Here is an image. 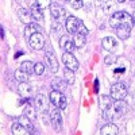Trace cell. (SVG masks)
Listing matches in <instances>:
<instances>
[{
  "label": "cell",
  "mask_w": 135,
  "mask_h": 135,
  "mask_svg": "<svg viewBox=\"0 0 135 135\" xmlns=\"http://www.w3.org/2000/svg\"><path fill=\"white\" fill-rule=\"evenodd\" d=\"M34 73H35L37 76H42L45 73V65L41 64V62L34 64Z\"/></svg>",
  "instance_id": "31"
},
{
  "label": "cell",
  "mask_w": 135,
  "mask_h": 135,
  "mask_svg": "<svg viewBox=\"0 0 135 135\" xmlns=\"http://www.w3.org/2000/svg\"><path fill=\"white\" fill-rule=\"evenodd\" d=\"M112 103H114V99H112L111 96H103V97H101V100H100V104H101V108H103V111H104L105 108H108Z\"/></svg>",
  "instance_id": "28"
},
{
  "label": "cell",
  "mask_w": 135,
  "mask_h": 135,
  "mask_svg": "<svg viewBox=\"0 0 135 135\" xmlns=\"http://www.w3.org/2000/svg\"><path fill=\"white\" fill-rule=\"evenodd\" d=\"M64 80H65V83L68 84V85H73L74 84V73H73V70H70V69H68L66 68V70H65V73H64Z\"/></svg>",
  "instance_id": "26"
},
{
  "label": "cell",
  "mask_w": 135,
  "mask_h": 135,
  "mask_svg": "<svg viewBox=\"0 0 135 135\" xmlns=\"http://www.w3.org/2000/svg\"><path fill=\"white\" fill-rule=\"evenodd\" d=\"M118 2H119V3H124V2H126V0H118Z\"/></svg>",
  "instance_id": "36"
},
{
  "label": "cell",
  "mask_w": 135,
  "mask_h": 135,
  "mask_svg": "<svg viewBox=\"0 0 135 135\" xmlns=\"http://www.w3.org/2000/svg\"><path fill=\"white\" fill-rule=\"evenodd\" d=\"M127 86L126 84L123 83H116L111 86V91H109V96L114 99V100H124L127 96Z\"/></svg>",
  "instance_id": "3"
},
{
  "label": "cell",
  "mask_w": 135,
  "mask_h": 135,
  "mask_svg": "<svg viewBox=\"0 0 135 135\" xmlns=\"http://www.w3.org/2000/svg\"><path fill=\"white\" fill-rule=\"evenodd\" d=\"M14 76H15V78L19 81V83H26L27 80H28V73L27 72H25L22 68H19L18 70H15V73H14Z\"/></svg>",
  "instance_id": "22"
},
{
  "label": "cell",
  "mask_w": 135,
  "mask_h": 135,
  "mask_svg": "<svg viewBox=\"0 0 135 135\" xmlns=\"http://www.w3.org/2000/svg\"><path fill=\"white\" fill-rule=\"evenodd\" d=\"M35 109L37 108H34L32 105H30V104H26L25 105V108H23V114L26 115V116H28L32 122L37 119V112H35Z\"/></svg>",
  "instance_id": "23"
},
{
  "label": "cell",
  "mask_w": 135,
  "mask_h": 135,
  "mask_svg": "<svg viewBox=\"0 0 135 135\" xmlns=\"http://www.w3.org/2000/svg\"><path fill=\"white\" fill-rule=\"evenodd\" d=\"M50 119H51V124L55 131H61L62 130V116L60 114V108H54L50 111Z\"/></svg>",
  "instance_id": "9"
},
{
  "label": "cell",
  "mask_w": 135,
  "mask_h": 135,
  "mask_svg": "<svg viewBox=\"0 0 135 135\" xmlns=\"http://www.w3.org/2000/svg\"><path fill=\"white\" fill-rule=\"evenodd\" d=\"M132 2H135V0H132Z\"/></svg>",
  "instance_id": "37"
},
{
  "label": "cell",
  "mask_w": 135,
  "mask_h": 135,
  "mask_svg": "<svg viewBox=\"0 0 135 135\" xmlns=\"http://www.w3.org/2000/svg\"><path fill=\"white\" fill-rule=\"evenodd\" d=\"M49 96H50V101H51V103L57 107V108L65 109V108L68 107V100H66V97L64 96L62 92L57 91V89H53Z\"/></svg>",
  "instance_id": "4"
},
{
  "label": "cell",
  "mask_w": 135,
  "mask_h": 135,
  "mask_svg": "<svg viewBox=\"0 0 135 135\" xmlns=\"http://www.w3.org/2000/svg\"><path fill=\"white\" fill-rule=\"evenodd\" d=\"M50 12H51V16H53L54 19H57V20L65 18V15H66L65 8H64L62 6H60L58 3H53V4L50 6Z\"/></svg>",
  "instance_id": "12"
},
{
  "label": "cell",
  "mask_w": 135,
  "mask_h": 135,
  "mask_svg": "<svg viewBox=\"0 0 135 135\" xmlns=\"http://www.w3.org/2000/svg\"><path fill=\"white\" fill-rule=\"evenodd\" d=\"M131 18H132V26L135 27V12H134V14L131 15Z\"/></svg>",
  "instance_id": "34"
},
{
  "label": "cell",
  "mask_w": 135,
  "mask_h": 135,
  "mask_svg": "<svg viewBox=\"0 0 135 135\" xmlns=\"http://www.w3.org/2000/svg\"><path fill=\"white\" fill-rule=\"evenodd\" d=\"M28 45L32 50H41L45 46V37L42 32H35L28 38Z\"/></svg>",
  "instance_id": "6"
},
{
  "label": "cell",
  "mask_w": 135,
  "mask_h": 135,
  "mask_svg": "<svg viewBox=\"0 0 135 135\" xmlns=\"http://www.w3.org/2000/svg\"><path fill=\"white\" fill-rule=\"evenodd\" d=\"M35 4L41 9H45V8H47L49 6H51V0H35Z\"/></svg>",
  "instance_id": "33"
},
{
  "label": "cell",
  "mask_w": 135,
  "mask_h": 135,
  "mask_svg": "<svg viewBox=\"0 0 135 135\" xmlns=\"http://www.w3.org/2000/svg\"><path fill=\"white\" fill-rule=\"evenodd\" d=\"M34 104H35V108L38 109V112H47L49 109V100L47 97L39 93L35 96V99H34Z\"/></svg>",
  "instance_id": "10"
},
{
  "label": "cell",
  "mask_w": 135,
  "mask_h": 135,
  "mask_svg": "<svg viewBox=\"0 0 135 135\" xmlns=\"http://www.w3.org/2000/svg\"><path fill=\"white\" fill-rule=\"evenodd\" d=\"M30 11H31L32 19L35 20V22H42V20H43V12H42V9H41L37 4H34Z\"/></svg>",
  "instance_id": "21"
},
{
  "label": "cell",
  "mask_w": 135,
  "mask_h": 135,
  "mask_svg": "<svg viewBox=\"0 0 135 135\" xmlns=\"http://www.w3.org/2000/svg\"><path fill=\"white\" fill-rule=\"evenodd\" d=\"M101 45H103V49H105L107 51H112V50L116 49L118 42L114 37H105V38H103V41H101Z\"/></svg>",
  "instance_id": "16"
},
{
  "label": "cell",
  "mask_w": 135,
  "mask_h": 135,
  "mask_svg": "<svg viewBox=\"0 0 135 135\" xmlns=\"http://www.w3.org/2000/svg\"><path fill=\"white\" fill-rule=\"evenodd\" d=\"M66 2L69 3L70 7L74 8V9H80V8L83 7V4H84L83 0H66Z\"/></svg>",
  "instance_id": "32"
},
{
  "label": "cell",
  "mask_w": 135,
  "mask_h": 135,
  "mask_svg": "<svg viewBox=\"0 0 135 135\" xmlns=\"http://www.w3.org/2000/svg\"><path fill=\"white\" fill-rule=\"evenodd\" d=\"M30 131L23 126V124H22V123H14V124H12V134L14 135H27Z\"/></svg>",
  "instance_id": "20"
},
{
  "label": "cell",
  "mask_w": 135,
  "mask_h": 135,
  "mask_svg": "<svg viewBox=\"0 0 135 135\" xmlns=\"http://www.w3.org/2000/svg\"><path fill=\"white\" fill-rule=\"evenodd\" d=\"M131 34V25L126 23V25H120L116 27V35L120 38V39H127Z\"/></svg>",
  "instance_id": "13"
},
{
  "label": "cell",
  "mask_w": 135,
  "mask_h": 135,
  "mask_svg": "<svg viewBox=\"0 0 135 135\" xmlns=\"http://www.w3.org/2000/svg\"><path fill=\"white\" fill-rule=\"evenodd\" d=\"M20 68H22V69H23L25 72H27L28 74L34 73V64H32L31 61H25L23 64L20 65Z\"/></svg>",
  "instance_id": "30"
},
{
  "label": "cell",
  "mask_w": 135,
  "mask_h": 135,
  "mask_svg": "<svg viewBox=\"0 0 135 135\" xmlns=\"http://www.w3.org/2000/svg\"><path fill=\"white\" fill-rule=\"evenodd\" d=\"M51 32L54 34V35H60V34L62 32V25L57 19H55V22H53V25H51Z\"/></svg>",
  "instance_id": "29"
},
{
  "label": "cell",
  "mask_w": 135,
  "mask_h": 135,
  "mask_svg": "<svg viewBox=\"0 0 135 135\" xmlns=\"http://www.w3.org/2000/svg\"><path fill=\"white\" fill-rule=\"evenodd\" d=\"M39 31H41V28L38 27V25H37V23H32V22H31L30 25H26V28H25V37L28 39L31 35H34L35 32H39Z\"/></svg>",
  "instance_id": "18"
},
{
  "label": "cell",
  "mask_w": 135,
  "mask_h": 135,
  "mask_svg": "<svg viewBox=\"0 0 135 135\" xmlns=\"http://www.w3.org/2000/svg\"><path fill=\"white\" fill-rule=\"evenodd\" d=\"M100 132L103 135H118L119 130H118V127L114 124V123H108V124H104L103 127H101Z\"/></svg>",
  "instance_id": "17"
},
{
  "label": "cell",
  "mask_w": 135,
  "mask_h": 135,
  "mask_svg": "<svg viewBox=\"0 0 135 135\" xmlns=\"http://www.w3.org/2000/svg\"><path fill=\"white\" fill-rule=\"evenodd\" d=\"M18 18L23 25H30L31 20H32V15H31V11L27 8H20L18 11Z\"/></svg>",
  "instance_id": "15"
},
{
  "label": "cell",
  "mask_w": 135,
  "mask_h": 135,
  "mask_svg": "<svg viewBox=\"0 0 135 135\" xmlns=\"http://www.w3.org/2000/svg\"><path fill=\"white\" fill-rule=\"evenodd\" d=\"M45 61H46L49 69L53 72V73H57L58 72V60L55 57V54L53 53V50H47L46 54H45Z\"/></svg>",
  "instance_id": "8"
},
{
  "label": "cell",
  "mask_w": 135,
  "mask_h": 135,
  "mask_svg": "<svg viewBox=\"0 0 135 135\" xmlns=\"http://www.w3.org/2000/svg\"><path fill=\"white\" fill-rule=\"evenodd\" d=\"M60 47H61L62 50L68 51V53H72V51H73V49H74L76 46H74V42H73V39L70 38V35H62V37L60 38Z\"/></svg>",
  "instance_id": "11"
},
{
  "label": "cell",
  "mask_w": 135,
  "mask_h": 135,
  "mask_svg": "<svg viewBox=\"0 0 135 135\" xmlns=\"http://www.w3.org/2000/svg\"><path fill=\"white\" fill-rule=\"evenodd\" d=\"M18 122H19V123H22V124H23V126H25L30 132H34V130H35V128H34V124H32V120H31L28 116H26L25 114L22 115V116H19Z\"/></svg>",
  "instance_id": "19"
},
{
  "label": "cell",
  "mask_w": 135,
  "mask_h": 135,
  "mask_svg": "<svg viewBox=\"0 0 135 135\" xmlns=\"http://www.w3.org/2000/svg\"><path fill=\"white\" fill-rule=\"evenodd\" d=\"M18 93L22 96V97H25V99H28L32 96V86L30 84L26 83H20L19 86H18Z\"/></svg>",
  "instance_id": "14"
},
{
  "label": "cell",
  "mask_w": 135,
  "mask_h": 135,
  "mask_svg": "<svg viewBox=\"0 0 135 135\" xmlns=\"http://www.w3.org/2000/svg\"><path fill=\"white\" fill-rule=\"evenodd\" d=\"M126 23L132 25V18L126 11H116V12L112 14V16L109 19V25L115 28L120 25H126Z\"/></svg>",
  "instance_id": "2"
},
{
  "label": "cell",
  "mask_w": 135,
  "mask_h": 135,
  "mask_svg": "<svg viewBox=\"0 0 135 135\" xmlns=\"http://www.w3.org/2000/svg\"><path fill=\"white\" fill-rule=\"evenodd\" d=\"M73 42H74V46H76L77 49H81L84 45L86 43L85 35H83V34H76L74 38H73Z\"/></svg>",
  "instance_id": "25"
},
{
  "label": "cell",
  "mask_w": 135,
  "mask_h": 135,
  "mask_svg": "<svg viewBox=\"0 0 135 135\" xmlns=\"http://www.w3.org/2000/svg\"><path fill=\"white\" fill-rule=\"evenodd\" d=\"M66 83L64 84V81L62 80H60V78H54V81H53V86H54V89H57V91H60V92H64L65 89H66Z\"/></svg>",
  "instance_id": "27"
},
{
  "label": "cell",
  "mask_w": 135,
  "mask_h": 135,
  "mask_svg": "<svg viewBox=\"0 0 135 135\" xmlns=\"http://www.w3.org/2000/svg\"><path fill=\"white\" fill-rule=\"evenodd\" d=\"M84 23L76 16H68L66 18V22H65V26H66V30L70 34H78V31H80L81 26Z\"/></svg>",
  "instance_id": "5"
},
{
  "label": "cell",
  "mask_w": 135,
  "mask_h": 135,
  "mask_svg": "<svg viewBox=\"0 0 135 135\" xmlns=\"http://www.w3.org/2000/svg\"><path fill=\"white\" fill-rule=\"evenodd\" d=\"M62 62H64V65L68 68V69H70L73 72H76L78 68H80V64H78L77 58L72 53H68V51H65V54L62 55Z\"/></svg>",
  "instance_id": "7"
},
{
  "label": "cell",
  "mask_w": 135,
  "mask_h": 135,
  "mask_svg": "<svg viewBox=\"0 0 135 135\" xmlns=\"http://www.w3.org/2000/svg\"><path fill=\"white\" fill-rule=\"evenodd\" d=\"M126 112H127V104L123 100H115V103H112L108 108L103 111V115L107 120H111V119L123 116Z\"/></svg>",
  "instance_id": "1"
},
{
  "label": "cell",
  "mask_w": 135,
  "mask_h": 135,
  "mask_svg": "<svg viewBox=\"0 0 135 135\" xmlns=\"http://www.w3.org/2000/svg\"><path fill=\"white\" fill-rule=\"evenodd\" d=\"M101 8H103L104 14H114V11H115V3L112 2V0H107V2H104L103 4H101Z\"/></svg>",
  "instance_id": "24"
},
{
  "label": "cell",
  "mask_w": 135,
  "mask_h": 135,
  "mask_svg": "<svg viewBox=\"0 0 135 135\" xmlns=\"http://www.w3.org/2000/svg\"><path fill=\"white\" fill-rule=\"evenodd\" d=\"M105 64H107V65L111 64V57H107V58H105Z\"/></svg>",
  "instance_id": "35"
}]
</instances>
